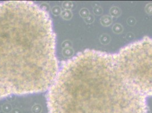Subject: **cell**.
I'll list each match as a JSON object with an SVG mask.
<instances>
[{
    "label": "cell",
    "mask_w": 152,
    "mask_h": 113,
    "mask_svg": "<svg viewBox=\"0 0 152 113\" xmlns=\"http://www.w3.org/2000/svg\"><path fill=\"white\" fill-rule=\"evenodd\" d=\"M150 86L129 45L85 50L64 62L47 96L48 113H147Z\"/></svg>",
    "instance_id": "cell-1"
},
{
    "label": "cell",
    "mask_w": 152,
    "mask_h": 113,
    "mask_svg": "<svg viewBox=\"0 0 152 113\" xmlns=\"http://www.w3.org/2000/svg\"><path fill=\"white\" fill-rule=\"evenodd\" d=\"M59 70L49 14L31 1H0V100L48 90Z\"/></svg>",
    "instance_id": "cell-2"
}]
</instances>
